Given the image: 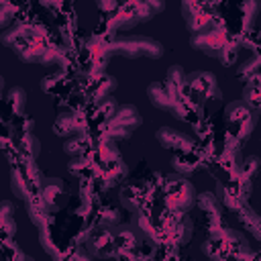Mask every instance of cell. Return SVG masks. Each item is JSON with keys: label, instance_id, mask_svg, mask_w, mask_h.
<instances>
[{"label": "cell", "instance_id": "cell-8", "mask_svg": "<svg viewBox=\"0 0 261 261\" xmlns=\"http://www.w3.org/2000/svg\"><path fill=\"white\" fill-rule=\"evenodd\" d=\"M155 14L149 10V6H145L141 0H126L108 20V29L110 31H128L149 18H153Z\"/></svg>", "mask_w": 261, "mask_h": 261}, {"label": "cell", "instance_id": "cell-18", "mask_svg": "<svg viewBox=\"0 0 261 261\" xmlns=\"http://www.w3.org/2000/svg\"><path fill=\"white\" fill-rule=\"evenodd\" d=\"M126 175H128V167L124 165V161L120 157L102 163V169H100L102 188H112L114 184H120L122 179H126Z\"/></svg>", "mask_w": 261, "mask_h": 261}, {"label": "cell", "instance_id": "cell-6", "mask_svg": "<svg viewBox=\"0 0 261 261\" xmlns=\"http://www.w3.org/2000/svg\"><path fill=\"white\" fill-rule=\"evenodd\" d=\"M181 14L192 35L216 29L212 0H181Z\"/></svg>", "mask_w": 261, "mask_h": 261}, {"label": "cell", "instance_id": "cell-20", "mask_svg": "<svg viewBox=\"0 0 261 261\" xmlns=\"http://www.w3.org/2000/svg\"><path fill=\"white\" fill-rule=\"evenodd\" d=\"M10 190H12V194L18 200H24V202L31 200V198H35V196H39V192L24 177V173H22V169L18 165H12V169H10Z\"/></svg>", "mask_w": 261, "mask_h": 261}, {"label": "cell", "instance_id": "cell-33", "mask_svg": "<svg viewBox=\"0 0 261 261\" xmlns=\"http://www.w3.org/2000/svg\"><path fill=\"white\" fill-rule=\"evenodd\" d=\"M239 51H241V41H237V39H228L226 43H224V47L220 49V53H218V61L222 63V65H232L234 63V59H237V55H239Z\"/></svg>", "mask_w": 261, "mask_h": 261}, {"label": "cell", "instance_id": "cell-30", "mask_svg": "<svg viewBox=\"0 0 261 261\" xmlns=\"http://www.w3.org/2000/svg\"><path fill=\"white\" fill-rule=\"evenodd\" d=\"M0 224H2V239H12L16 234L14 208H12V202H8V200H4L0 204Z\"/></svg>", "mask_w": 261, "mask_h": 261}, {"label": "cell", "instance_id": "cell-34", "mask_svg": "<svg viewBox=\"0 0 261 261\" xmlns=\"http://www.w3.org/2000/svg\"><path fill=\"white\" fill-rule=\"evenodd\" d=\"M120 224V212L116 208H104L96 214V226L98 228H114Z\"/></svg>", "mask_w": 261, "mask_h": 261}, {"label": "cell", "instance_id": "cell-16", "mask_svg": "<svg viewBox=\"0 0 261 261\" xmlns=\"http://www.w3.org/2000/svg\"><path fill=\"white\" fill-rule=\"evenodd\" d=\"M94 104V110H92V114L88 116V122L90 124H100V126H106L108 124V120L116 114V110H118V102H116V98L110 94V96H104V98H100V100H96V102H92Z\"/></svg>", "mask_w": 261, "mask_h": 261}, {"label": "cell", "instance_id": "cell-11", "mask_svg": "<svg viewBox=\"0 0 261 261\" xmlns=\"http://www.w3.org/2000/svg\"><path fill=\"white\" fill-rule=\"evenodd\" d=\"M228 39H230V37H228L224 31H220V29L216 27V29H210V31L192 35V37H190V47H192L194 51H202V53H206V55H210V57H218L220 49L224 47V43H226Z\"/></svg>", "mask_w": 261, "mask_h": 261}, {"label": "cell", "instance_id": "cell-5", "mask_svg": "<svg viewBox=\"0 0 261 261\" xmlns=\"http://www.w3.org/2000/svg\"><path fill=\"white\" fill-rule=\"evenodd\" d=\"M224 116H226V126L230 128V135L239 143H243L251 137V133L259 120V110L253 108L251 104H247L245 100H237L224 108Z\"/></svg>", "mask_w": 261, "mask_h": 261}, {"label": "cell", "instance_id": "cell-41", "mask_svg": "<svg viewBox=\"0 0 261 261\" xmlns=\"http://www.w3.org/2000/svg\"><path fill=\"white\" fill-rule=\"evenodd\" d=\"M145 6H149V10L153 12V14H159V12H163V8H165V0H141Z\"/></svg>", "mask_w": 261, "mask_h": 261}, {"label": "cell", "instance_id": "cell-32", "mask_svg": "<svg viewBox=\"0 0 261 261\" xmlns=\"http://www.w3.org/2000/svg\"><path fill=\"white\" fill-rule=\"evenodd\" d=\"M39 243H41L43 251H45L51 259H63V257H67V253H63V251L55 245V241H53V237H51V232H49V226L39 228Z\"/></svg>", "mask_w": 261, "mask_h": 261}, {"label": "cell", "instance_id": "cell-36", "mask_svg": "<svg viewBox=\"0 0 261 261\" xmlns=\"http://www.w3.org/2000/svg\"><path fill=\"white\" fill-rule=\"evenodd\" d=\"M63 86H65V69H59V71L47 75L41 82V90L43 92H55L57 88H63Z\"/></svg>", "mask_w": 261, "mask_h": 261}, {"label": "cell", "instance_id": "cell-39", "mask_svg": "<svg viewBox=\"0 0 261 261\" xmlns=\"http://www.w3.org/2000/svg\"><path fill=\"white\" fill-rule=\"evenodd\" d=\"M86 167H88V161L80 155V157H73V161L67 165V171H69L71 175H75V177H82V173H84Z\"/></svg>", "mask_w": 261, "mask_h": 261}, {"label": "cell", "instance_id": "cell-40", "mask_svg": "<svg viewBox=\"0 0 261 261\" xmlns=\"http://www.w3.org/2000/svg\"><path fill=\"white\" fill-rule=\"evenodd\" d=\"M12 14H16V8H14V6H10V2H8V0H2V14H0V27H2V29H6V27H8V22H10Z\"/></svg>", "mask_w": 261, "mask_h": 261}, {"label": "cell", "instance_id": "cell-10", "mask_svg": "<svg viewBox=\"0 0 261 261\" xmlns=\"http://www.w3.org/2000/svg\"><path fill=\"white\" fill-rule=\"evenodd\" d=\"M84 53H86L88 75H90V77L102 75L104 69H106V63H108V57H110L108 43L102 41V39H98V37H92V39L86 41V45H84Z\"/></svg>", "mask_w": 261, "mask_h": 261}, {"label": "cell", "instance_id": "cell-35", "mask_svg": "<svg viewBox=\"0 0 261 261\" xmlns=\"http://www.w3.org/2000/svg\"><path fill=\"white\" fill-rule=\"evenodd\" d=\"M257 75H261V55L249 57V59L239 67V77L245 80V82H249V80H253V77H257Z\"/></svg>", "mask_w": 261, "mask_h": 261}, {"label": "cell", "instance_id": "cell-25", "mask_svg": "<svg viewBox=\"0 0 261 261\" xmlns=\"http://www.w3.org/2000/svg\"><path fill=\"white\" fill-rule=\"evenodd\" d=\"M186 71H184V67L181 65H171L169 69H167V75H165V88H167V92L175 98V100H179L181 96H184V92H186Z\"/></svg>", "mask_w": 261, "mask_h": 261}, {"label": "cell", "instance_id": "cell-1", "mask_svg": "<svg viewBox=\"0 0 261 261\" xmlns=\"http://www.w3.org/2000/svg\"><path fill=\"white\" fill-rule=\"evenodd\" d=\"M202 251L212 259H224V257H253V249L245 234H241L234 228L212 224L210 226V239L202 243Z\"/></svg>", "mask_w": 261, "mask_h": 261}, {"label": "cell", "instance_id": "cell-15", "mask_svg": "<svg viewBox=\"0 0 261 261\" xmlns=\"http://www.w3.org/2000/svg\"><path fill=\"white\" fill-rule=\"evenodd\" d=\"M39 37H47V33L41 27H35L31 22H16L10 29H4V33L0 35V41L4 47H14L18 41H27V39H39Z\"/></svg>", "mask_w": 261, "mask_h": 261}, {"label": "cell", "instance_id": "cell-7", "mask_svg": "<svg viewBox=\"0 0 261 261\" xmlns=\"http://www.w3.org/2000/svg\"><path fill=\"white\" fill-rule=\"evenodd\" d=\"M141 122H143V116L139 114L137 106L122 104V106H118L116 114L108 120V124L102 128L104 130L102 135L108 139H114V141H124L133 135V130H137L141 126Z\"/></svg>", "mask_w": 261, "mask_h": 261}, {"label": "cell", "instance_id": "cell-13", "mask_svg": "<svg viewBox=\"0 0 261 261\" xmlns=\"http://www.w3.org/2000/svg\"><path fill=\"white\" fill-rule=\"evenodd\" d=\"M53 133L63 139L88 133V116L82 112H61L53 122Z\"/></svg>", "mask_w": 261, "mask_h": 261}, {"label": "cell", "instance_id": "cell-37", "mask_svg": "<svg viewBox=\"0 0 261 261\" xmlns=\"http://www.w3.org/2000/svg\"><path fill=\"white\" fill-rule=\"evenodd\" d=\"M2 249H4V253H6V257L10 259V261H16V259H22V261H33L27 253H22L14 243H12V239H2Z\"/></svg>", "mask_w": 261, "mask_h": 261}, {"label": "cell", "instance_id": "cell-28", "mask_svg": "<svg viewBox=\"0 0 261 261\" xmlns=\"http://www.w3.org/2000/svg\"><path fill=\"white\" fill-rule=\"evenodd\" d=\"M259 10H261V0H241V29H243V33H249L253 29Z\"/></svg>", "mask_w": 261, "mask_h": 261}, {"label": "cell", "instance_id": "cell-19", "mask_svg": "<svg viewBox=\"0 0 261 261\" xmlns=\"http://www.w3.org/2000/svg\"><path fill=\"white\" fill-rule=\"evenodd\" d=\"M147 98H149V102H151L157 110H167V112H173L175 102H177V100L167 92L165 84H161V82H153V84L147 86Z\"/></svg>", "mask_w": 261, "mask_h": 261}, {"label": "cell", "instance_id": "cell-12", "mask_svg": "<svg viewBox=\"0 0 261 261\" xmlns=\"http://www.w3.org/2000/svg\"><path fill=\"white\" fill-rule=\"evenodd\" d=\"M155 139L159 141V145L163 149H169V151H177V153H190L196 149V141L194 137L181 133V130H175L171 126H161L157 128L155 133Z\"/></svg>", "mask_w": 261, "mask_h": 261}, {"label": "cell", "instance_id": "cell-4", "mask_svg": "<svg viewBox=\"0 0 261 261\" xmlns=\"http://www.w3.org/2000/svg\"><path fill=\"white\" fill-rule=\"evenodd\" d=\"M161 194H163V204L169 210L190 212L192 206L196 204V190H194V186L186 179V175H179V173L163 177Z\"/></svg>", "mask_w": 261, "mask_h": 261}, {"label": "cell", "instance_id": "cell-22", "mask_svg": "<svg viewBox=\"0 0 261 261\" xmlns=\"http://www.w3.org/2000/svg\"><path fill=\"white\" fill-rule=\"evenodd\" d=\"M27 214L31 218V222L37 226V228H43V226H49L51 222V208L41 200V196H35L31 200H27Z\"/></svg>", "mask_w": 261, "mask_h": 261}, {"label": "cell", "instance_id": "cell-24", "mask_svg": "<svg viewBox=\"0 0 261 261\" xmlns=\"http://www.w3.org/2000/svg\"><path fill=\"white\" fill-rule=\"evenodd\" d=\"M196 204H198V208L212 220V224H218L220 222V218H222V202L218 200V196L216 194H212V192H202L200 196H196ZM210 224V226H212Z\"/></svg>", "mask_w": 261, "mask_h": 261}, {"label": "cell", "instance_id": "cell-27", "mask_svg": "<svg viewBox=\"0 0 261 261\" xmlns=\"http://www.w3.org/2000/svg\"><path fill=\"white\" fill-rule=\"evenodd\" d=\"M237 214H239V220L243 222V226H245L257 241H261V214H257L247 202L237 210Z\"/></svg>", "mask_w": 261, "mask_h": 261}, {"label": "cell", "instance_id": "cell-3", "mask_svg": "<svg viewBox=\"0 0 261 261\" xmlns=\"http://www.w3.org/2000/svg\"><path fill=\"white\" fill-rule=\"evenodd\" d=\"M194 232V222L188 216V212L181 210H165V214L159 220V239L161 245L179 247L190 241Z\"/></svg>", "mask_w": 261, "mask_h": 261}, {"label": "cell", "instance_id": "cell-17", "mask_svg": "<svg viewBox=\"0 0 261 261\" xmlns=\"http://www.w3.org/2000/svg\"><path fill=\"white\" fill-rule=\"evenodd\" d=\"M206 155L204 153H198L196 155V149L194 151H190V153H179V155H175L173 159H171V165H173V169L179 173V175H192L194 171H198V169H202L204 165H206Z\"/></svg>", "mask_w": 261, "mask_h": 261}, {"label": "cell", "instance_id": "cell-9", "mask_svg": "<svg viewBox=\"0 0 261 261\" xmlns=\"http://www.w3.org/2000/svg\"><path fill=\"white\" fill-rule=\"evenodd\" d=\"M186 90L198 100V102H206V100H218L220 88L216 82V75L210 71H194L186 77Z\"/></svg>", "mask_w": 261, "mask_h": 261}, {"label": "cell", "instance_id": "cell-23", "mask_svg": "<svg viewBox=\"0 0 261 261\" xmlns=\"http://www.w3.org/2000/svg\"><path fill=\"white\" fill-rule=\"evenodd\" d=\"M14 149H16V157H35L41 153V143L39 139L24 128H18V137L14 141Z\"/></svg>", "mask_w": 261, "mask_h": 261}, {"label": "cell", "instance_id": "cell-2", "mask_svg": "<svg viewBox=\"0 0 261 261\" xmlns=\"http://www.w3.org/2000/svg\"><path fill=\"white\" fill-rule=\"evenodd\" d=\"M108 51L110 55H122L128 59L137 57H149V59H159L163 57V45L157 39L151 37H141V35H120L108 41Z\"/></svg>", "mask_w": 261, "mask_h": 261}, {"label": "cell", "instance_id": "cell-42", "mask_svg": "<svg viewBox=\"0 0 261 261\" xmlns=\"http://www.w3.org/2000/svg\"><path fill=\"white\" fill-rule=\"evenodd\" d=\"M96 4H98V8H100V10L110 12V10H114V8H116L118 0H96Z\"/></svg>", "mask_w": 261, "mask_h": 261}, {"label": "cell", "instance_id": "cell-38", "mask_svg": "<svg viewBox=\"0 0 261 261\" xmlns=\"http://www.w3.org/2000/svg\"><path fill=\"white\" fill-rule=\"evenodd\" d=\"M241 169H243L249 177H255V175H257V171L261 169V159H259V157H255V155H249V157H245V159H243Z\"/></svg>", "mask_w": 261, "mask_h": 261}, {"label": "cell", "instance_id": "cell-31", "mask_svg": "<svg viewBox=\"0 0 261 261\" xmlns=\"http://www.w3.org/2000/svg\"><path fill=\"white\" fill-rule=\"evenodd\" d=\"M143 200H145L143 192H141L139 188H135V186H128V188H124V190L120 192V202H122V206H124L126 210H130V212L141 210Z\"/></svg>", "mask_w": 261, "mask_h": 261}, {"label": "cell", "instance_id": "cell-14", "mask_svg": "<svg viewBox=\"0 0 261 261\" xmlns=\"http://www.w3.org/2000/svg\"><path fill=\"white\" fill-rule=\"evenodd\" d=\"M39 196L51 208V212H57L67 202V190H65L63 179H59V177H45Z\"/></svg>", "mask_w": 261, "mask_h": 261}, {"label": "cell", "instance_id": "cell-26", "mask_svg": "<svg viewBox=\"0 0 261 261\" xmlns=\"http://www.w3.org/2000/svg\"><path fill=\"white\" fill-rule=\"evenodd\" d=\"M24 104H27V92L20 86H14L8 90V94L4 96V106H6V114L20 118L24 112Z\"/></svg>", "mask_w": 261, "mask_h": 261}, {"label": "cell", "instance_id": "cell-21", "mask_svg": "<svg viewBox=\"0 0 261 261\" xmlns=\"http://www.w3.org/2000/svg\"><path fill=\"white\" fill-rule=\"evenodd\" d=\"M116 86H118L116 77L106 75V73L96 75V77H90L88 100H90V102H96V100H100V98H104V96H110V94L116 90Z\"/></svg>", "mask_w": 261, "mask_h": 261}, {"label": "cell", "instance_id": "cell-29", "mask_svg": "<svg viewBox=\"0 0 261 261\" xmlns=\"http://www.w3.org/2000/svg\"><path fill=\"white\" fill-rule=\"evenodd\" d=\"M90 147H92L90 135H88V133H82V135H75V137H67V139H65V143H63V153H67L69 157H80V155H84Z\"/></svg>", "mask_w": 261, "mask_h": 261}]
</instances>
